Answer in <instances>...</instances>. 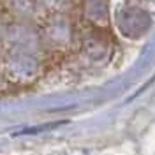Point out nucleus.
<instances>
[{
    "label": "nucleus",
    "mask_w": 155,
    "mask_h": 155,
    "mask_svg": "<svg viewBox=\"0 0 155 155\" xmlns=\"http://www.w3.org/2000/svg\"><path fill=\"white\" fill-rule=\"evenodd\" d=\"M116 25L127 37H139L152 25V19L145 11L137 9V7H125V9L118 11Z\"/></svg>",
    "instance_id": "f257e3e1"
}]
</instances>
